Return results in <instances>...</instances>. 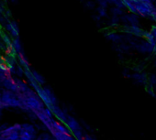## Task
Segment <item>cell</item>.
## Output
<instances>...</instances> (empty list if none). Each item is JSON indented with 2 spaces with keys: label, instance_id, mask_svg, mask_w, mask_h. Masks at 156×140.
<instances>
[{
  "label": "cell",
  "instance_id": "cell-15",
  "mask_svg": "<svg viewBox=\"0 0 156 140\" xmlns=\"http://www.w3.org/2000/svg\"><path fill=\"white\" fill-rule=\"evenodd\" d=\"M36 140H55V138L52 135H50L49 134H41L36 138Z\"/></svg>",
  "mask_w": 156,
  "mask_h": 140
},
{
  "label": "cell",
  "instance_id": "cell-10",
  "mask_svg": "<svg viewBox=\"0 0 156 140\" xmlns=\"http://www.w3.org/2000/svg\"><path fill=\"white\" fill-rule=\"evenodd\" d=\"M19 140H36V135H32L24 130L20 131V139Z\"/></svg>",
  "mask_w": 156,
  "mask_h": 140
},
{
  "label": "cell",
  "instance_id": "cell-18",
  "mask_svg": "<svg viewBox=\"0 0 156 140\" xmlns=\"http://www.w3.org/2000/svg\"><path fill=\"white\" fill-rule=\"evenodd\" d=\"M155 65H156V61H155Z\"/></svg>",
  "mask_w": 156,
  "mask_h": 140
},
{
  "label": "cell",
  "instance_id": "cell-11",
  "mask_svg": "<svg viewBox=\"0 0 156 140\" xmlns=\"http://www.w3.org/2000/svg\"><path fill=\"white\" fill-rule=\"evenodd\" d=\"M146 42H148L149 44H151V46H153L155 43H156V40L155 39L153 38V36L150 33V31H145L144 30V34H143V37H142Z\"/></svg>",
  "mask_w": 156,
  "mask_h": 140
},
{
  "label": "cell",
  "instance_id": "cell-1",
  "mask_svg": "<svg viewBox=\"0 0 156 140\" xmlns=\"http://www.w3.org/2000/svg\"><path fill=\"white\" fill-rule=\"evenodd\" d=\"M1 103L3 105L6 106H13V107H21V102L19 98H17L11 91H5L2 94V96L0 97Z\"/></svg>",
  "mask_w": 156,
  "mask_h": 140
},
{
  "label": "cell",
  "instance_id": "cell-3",
  "mask_svg": "<svg viewBox=\"0 0 156 140\" xmlns=\"http://www.w3.org/2000/svg\"><path fill=\"white\" fill-rule=\"evenodd\" d=\"M35 114L37 115V117L44 124V125H46V127L49 129V131L52 128V118L50 117L44 111L43 109L41 110V111H37V112H34Z\"/></svg>",
  "mask_w": 156,
  "mask_h": 140
},
{
  "label": "cell",
  "instance_id": "cell-16",
  "mask_svg": "<svg viewBox=\"0 0 156 140\" xmlns=\"http://www.w3.org/2000/svg\"><path fill=\"white\" fill-rule=\"evenodd\" d=\"M149 84H151L153 87H156V74L151 73L148 76V82Z\"/></svg>",
  "mask_w": 156,
  "mask_h": 140
},
{
  "label": "cell",
  "instance_id": "cell-14",
  "mask_svg": "<svg viewBox=\"0 0 156 140\" xmlns=\"http://www.w3.org/2000/svg\"><path fill=\"white\" fill-rule=\"evenodd\" d=\"M74 137L75 140H83L84 138V135H83V133H82V130L81 129H77V130H74V131H72L71 132Z\"/></svg>",
  "mask_w": 156,
  "mask_h": 140
},
{
  "label": "cell",
  "instance_id": "cell-17",
  "mask_svg": "<svg viewBox=\"0 0 156 140\" xmlns=\"http://www.w3.org/2000/svg\"><path fill=\"white\" fill-rule=\"evenodd\" d=\"M150 33L153 36V38H154L155 40H156V25L153 26V27H151V30H150Z\"/></svg>",
  "mask_w": 156,
  "mask_h": 140
},
{
  "label": "cell",
  "instance_id": "cell-4",
  "mask_svg": "<svg viewBox=\"0 0 156 140\" xmlns=\"http://www.w3.org/2000/svg\"><path fill=\"white\" fill-rule=\"evenodd\" d=\"M21 130V125L20 124H16L14 125H11V126H9L3 130L0 131V138L2 140H4L5 138H7L10 134L16 132V131H20Z\"/></svg>",
  "mask_w": 156,
  "mask_h": 140
},
{
  "label": "cell",
  "instance_id": "cell-8",
  "mask_svg": "<svg viewBox=\"0 0 156 140\" xmlns=\"http://www.w3.org/2000/svg\"><path fill=\"white\" fill-rule=\"evenodd\" d=\"M126 30H127V32H129L130 34H133V35H135L137 37H140V38H142L143 34H144V30L142 29H140V27L136 26V25H131L129 27H127Z\"/></svg>",
  "mask_w": 156,
  "mask_h": 140
},
{
  "label": "cell",
  "instance_id": "cell-5",
  "mask_svg": "<svg viewBox=\"0 0 156 140\" xmlns=\"http://www.w3.org/2000/svg\"><path fill=\"white\" fill-rule=\"evenodd\" d=\"M50 132L53 135V137L55 138V140H75L71 135H66L64 133L59 132V131L55 130L54 128H51L50 130Z\"/></svg>",
  "mask_w": 156,
  "mask_h": 140
},
{
  "label": "cell",
  "instance_id": "cell-19",
  "mask_svg": "<svg viewBox=\"0 0 156 140\" xmlns=\"http://www.w3.org/2000/svg\"><path fill=\"white\" fill-rule=\"evenodd\" d=\"M155 91H156V87H155Z\"/></svg>",
  "mask_w": 156,
  "mask_h": 140
},
{
  "label": "cell",
  "instance_id": "cell-13",
  "mask_svg": "<svg viewBox=\"0 0 156 140\" xmlns=\"http://www.w3.org/2000/svg\"><path fill=\"white\" fill-rule=\"evenodd\" d=\"M145 90H146V92H147V94H149V95H151V97H153V98H156V91H155V89H154V87L153 86H151V84H149L148 83L145 84Z\"/></svg>",
  "mask_w": 156,
  "mask_h": 140
},
{
  "label": "cell",
  "instance_id": "cell-7",
  "mask_svg": "<svg viewBox=\"0 0 156 140\" xmlns=\"http://www.w3.org/2000/svg\"><path fill=\"white\" fill-rule=\"evenodd\" d=\"M135 82H137L138 84H146L147 82H148V76L145 73H136L134 74H132L130 76Z\"/></svg>",
  "mask_w": 156,
  "mask_h": 140
},
{
  "label": "cell",
  "instance_id": "cell-2",
  "mask_svg": "<svg viewBox=\"0 0 156 140\" xmlns=\"http://www.w3.org/2000/svg\"><path fill=\"white\" fill-rule=\"evenodd\" d=\"M134 7L136 9L137 14L142 16V17H151V14L153 12V6L152 4L144 3L140 0H136L133 2Z\"/></svg>",
  "mask_w": 156,
  "mask_h": 140
},
{
  "label": "cell",
  "instance_id": "cell-20",
  "mask_svg": "<svg viewBox=\"0 0 156 140\" xmlns=\"http://www.w3.org/2000/svg\"><path fill=\"white\" fill-rule=\"evenodd\" d=\"M0 140H2V139H1V138H0Z\"/></svg>",
  "mask_w": 156,
  "mask_h": 140
},
{
  "label": "cell",
  "instance_id": "cell-9",
  "mask_svg": "<svg viewBox=\"0 0 156 140\" xmlns=\"http://www.w3.org/2000/svg\"><path fill=\"white\" fill-rule=\"evenodd\" d=\"M52 128H54L55 130L59 131V132H62V133H64L66 135H71V131L68 129V127H66L65 125H63L61 121L58 122V121H55L52 119Z\"/></svg>",
  "mask_w": 156,
  "mask_h": 140
},
{
  "label": "cell",
  "instance_id": "cell-12",
  "mask_svg": "<svg viewBox=\"0 0 156 140\" xmlns=\"http://www.w3.org/2000/svg\"><path fill=\"white\" fill-rule=\"evenodd\" d=\"M21 129L26 131V132H28V133H30L32 135H36V130H35L34 126L30 125V124H23V125H21Z\"/></svg>",
  "mask_w": 156,
  "mask_h": 140
},
{
  "label": "cell",
  "instance_id": "cell-6",
  "mask_svg": "<svg viewBox=\"0 0 156 140\" xmlns=\"http://www.w3.org/2000/svg\"><path fill=\"white\" fill-rule=\"evenodd\" d=\"M65 123L68 126V129L72 132V131H74V130H77V129H81V126L73 117L72 116H69L67 115L66 116V120H65Z\"/></svg>",
  "mask_w": 156,
  "mask_h": 140
}]
</instances>
